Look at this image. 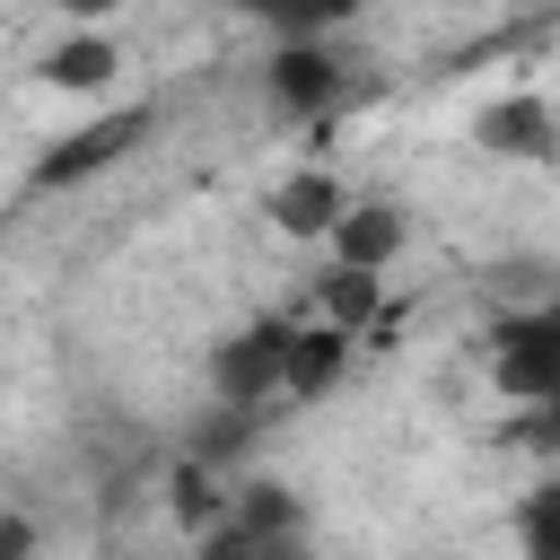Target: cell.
<instances>
[{
  "mask_svg": "<svg viewBox=\"0 0 560 560\" xmlns=\"http://www.w3.org/2000/svg\"><path fill=\"white\" fill-rule=\"evenodd\" d=\"M376 88V52L359 35H289L254 61V105L280 131H332Z\"/></svg>",
  "mask_w": 560,
  "mask_h": 560,
  "instance_id": "cell-1",
  "label": "cell"
},
{
  "mask_svg": "<svg viewBox=\"0 0 560 560\" xmlns=\"http://www.w3.org/2000/svg\"><path fill=\"white\" fill-rule=\"evenodd\" d=\"M158 131H166V96H122V105H105V114L70 122V131H44V140H35V158H26V175H18V201L88 192V184H96V175H114L122 158H140Z\"/></svg>",
  "mask_w": 560,
  "mask_h": 560,
  "instance_id": "cell-2",
  "label": "cell"
},
{
  "mask_svg": "<svg viewBox=\"0 0 560 560\" xmlns=\"http://www.w3.org/2000/svg\"><path fill=\"white\" fill-rule=\"evenodd\" d=\"M298 534H315L306 490L280 481V472H236L219 525H201V534L184 542V560H262L271 542H298Z\"/></svg>",
  "mask_w": 560,
  "mask_h": 560,
  "instance_id": "cell-3",
  "label": "cell"
},
{
  "mask_svg": "<svg viewBox=\"0 0 560 560\" xmlns=\"http://www.w3.org/2000/svg\"><path fill=\"white\" fill-rule=\"evenodd\" d=\"M289 341H298V315H245V324H228V332L201 350V385H210V402H236V411H289V402H280Z\"/></svg>",
  "mask_w": 560,
  "mask_h": 560,
  "instance_id": "cell-4",
  "label": "cell"
},
{
  "mask_svg": "<svg viewBox=\"0 0 560 560\" xmlns=\"http://www.w3.org/2000/svg\"><path fill=\"white\" fill-rule=\"evenodd\" d=\"M411 236H420V219H411L402 192H350L315 254H324V262H350V271H402Z\"/></svg>",
  "mask_w": 560,
  "mask_h": 560,
  "instance_id": "cell-5",
  "label": "cell"
},
{
  "mask_svg": "<svg viewBox=\"0 0 560 560\" xmlns=\"http://www.w3.org/2000/svg\"><path fill=\"white\" fill-rule=\"evenodd\" d=\"M472 149L499 166H560V105L542 88H499L472 114Z\"/></svg>",
  "mask_w": 560,
  "mask_h": 560,
  "instance_id": "cell-6",
  "label": "cell"
},
{
  "mask_svg": "<svg viewBox=\"0 0 560 560\" xmlns=\"http://www.w3.org/2000/svg\"><path fill=\"white\" fill-rule=\"evenodd\" d=\"M122 70H131V44H122L114 26H61V35L26 61V79L52 88V96H114Z\"/></svg>",
  "mask_w": 560,
  "mask_h": 560,
  "instance_id": "cell-7",
  "label": "cell"
},
{
  "mask_svg": "<svg viewBox=\"0 0 560 560\" xmlns=\"http://www.w3.org/2000/svg\"><path fill=\"white\" fill-rule=\"evenodd\" d=\"M341 201H350V175H341L332 158H298V166L271 175L262 219L280 228V245H324V228L341 219Z\"/></svg>",
  "mask_w": 560,
  "mask_h": 560,
  "instance_id": "cell-8",
  "label": "cell"
},
{
  "mask_svg": "<svg viewBox=\"0 0 560 560\" xmlns=\"http://www.w3.org/2000/svg\"><path fill=\"white\" fill-rule=\"evenodd\" d=\"M359 350H368L359 332L298 315V341H289V376H280V402H289V411H306V402L341 394V385H350V368H359Z\"/></svg>",
  "mask_w": 560,
  "mask_h": 560,
  "instance_id": "cell-9",
  "label": "cell"
},
{
  "mask_svg": "<svg viewBox=\"0 0 560 560\" xmlns=\"http://www.w3.org/2000/svg\"><path fill=\"white\" fill-rule=\"evenodd\" d=\"M306 315H315V324H341V332H359V341H376V324L394 315V271L315 262V280H306Z\"/></svg>",
  "mask_w": 560,
  "mask_h": 560,
  "instance_id": "cell-10",
  "label": "cell"
},
{
  "mask_svg": "<svg viewBox=\"0 0 560 560\" xmlns=\"http://www.w3.org/2000/svg\"><path fill=\"white\" fill-rule=\"evenodd\" d=\"M158 516L175 525V542H192L201 525H219V508H228V490H236V472H219V464H201L192 446H175L166 464H158Z\"/></svg>",
  "mask_w": 560,
  "mask_h": 560,
  "instance_id": "cell-11",
  "label": "cell"
},
{
  "mask_svg": "<svg viewBox=\"0 0 560 560\" xmlns=\"http://www.w3.org/2000/svg\"><path fill=\"white\" fill-rule=\"evenodd\" d=\"M210 9L262 26L271 44H289V35H350L368 18V0H210Z\"/></svg>",
  "mask_w": 560,
  "mask_h": 560,
  "instance_id": "cell-12",
  "label": "cell"
},
{
  "mask_svg": "<svg viewBox=\"0 0 560 560\" xmlns=\"http://www.w3.org/2000/svg\"><path fill=\"white\" fill-rule=\"evenodd\" d=\"M508 525H516V560H560V464L516 490Z\"/></svg>",
  "mask_w": 560,
  "mask_h": 560,
  "instance_id": "cell-13",
  "label": "cell"
},
{
  "mask_svg": "<svg viewBox=\"0 0 560 560\" xmlns=\"http://www.w3.org/2000/svg\"><path fill=\"white\" fill-rule=\"evenodd\" d=\"M499 446H516L534 472H551V464H560V394H542V402H516V411L499 420Z\"/></svg>",
  "mask_w": 560,
  "mask_h": 560,
  "instance_id": "cell-14",
  "label": "cell"
},
{
  "mask_svg": "<svg viewBox=\"0 0 560 560\" xmlns=\"http://www.w3.org/2000/svg\"><path fill=\"white\" fill-rule=\"evenodd\" d=\"M0 560H44V516L35 508H0Z\"/></svg>",
  "mask_w": 560,
  "mask_h": 560,
  "instance_id": "cell-15",
  "label": "cell"
},
{
  "mask_svg": "<svg viewBox=\"0 0 560 560\" xmlns=\"http://www.w3.org/2000/svg\"><path fill=\"white\" fill-rule=\"evenodd\" d=\"M122 9H131V0H52V18H61V26H114Z\"/></svg>",
  "mask_w": 560,
  "mask_h": 560,
  "instance_id": "cell-16",
  "label": "cell"
},
{
  "mask_svg": "<svg viewBox=\"0 0 560 560\" xmlns=\"http://www.w3.org/2000/svg\"><path fill=\"white\" fill-rule=\"evenodd\" d=\"M262 560H324V551H315V534H298V542H271Z\"/></svg>",
  "mask_w": 560,
  "mask_h": 560,
  "instance_id": "cell-17",
  "label": "cell"
}]
</instances>
